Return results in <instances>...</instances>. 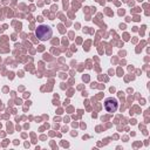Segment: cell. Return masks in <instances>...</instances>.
<instances>
[{
	"mask_svg": "<svg viewBox=\"0 0 150 150\" xmlns=\"http://www.w3.org/2000/svg\"><path fill=\"white\" fill-rule=\"evenodd\" d=\"M35 35H36V38H38L39 40H41V41H47V40H49V39L52 38L53 30H52V28H50L49 26H47V25H40V26L36 28V30H35Z\"/></svg>",
	"mask_w": 150,
	"mask_h": 150,
	"instance_id": "cell-1",
	"label": "cell"
},
{
	"mask_svg": "<svg viewBox=\"0 0 150 150\" xmlns=\"http://www.w3.org/2000/svg\"><path fill=\"white\" fill-rule=\"evenodd\" d=\"M117 107H118V102L115 97H108L105 98L104 101V108L108 112H115L117 110Z\"/></svg>",
	"mask_w": 150,
	"mask_h": 150,
	"instance_id": "cell-2",
	"label": "cell"
}]
</instances>
